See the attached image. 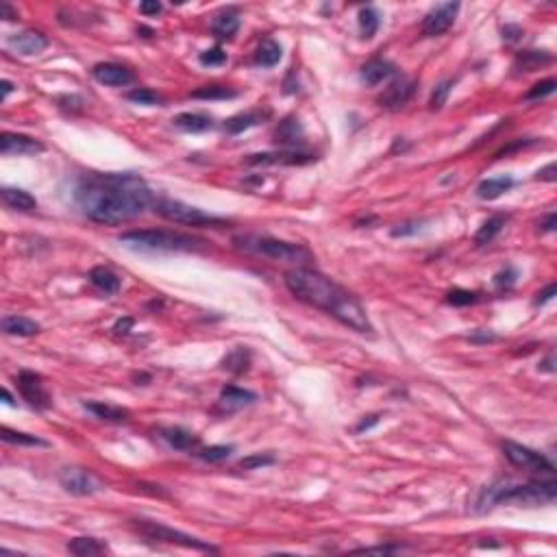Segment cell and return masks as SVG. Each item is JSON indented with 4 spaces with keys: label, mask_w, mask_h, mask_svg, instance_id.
I'll return each instance as SVG.
<instances>
[{
    "label": "cell",
    "mask_w": 557,
    "mask_h": 557,
    "mask_svg": "<svg viewBox=\"0 0 557 557\" xmlns=\"http://www.w3.org/2000/svg\"><path fill=\"white\" fill-rule=\"evenodd\" d=\"M76 209L98 225H122L153 205V192L140 175L133 172H90L72 190Z\"/></svg>",
    "instance_id": "cell-1"
},
{
    "label": "cell",
    "mask_w": 557,
    "mask_h": 557,
    "mask_svg": "<svg viewBox=\"0 0 557 557\" xmlns=\"http://www.w3.org/2000/svg\"><path fill=\"white\" fill-rule=\"evenodd\" d=\"M285 288H288L298 300L307 305L327 312L342 325L350 327L353 331L368 333L373 331L368 314L362 307V302L348 294L342 285H337L333 279L320 275L312 268H292L285 273Z\"/></svg>",
    "instance_id": "cell-2"
},
{
    "label": "cell",
    "mask_w": 557,
    "mask_h": 557,
    "mask_svg": "<svg viewBox=\"0 0 557 557\" xmlns=\"http://www.w3.org/2000/svg\"><path fill=\"white\" fill-rule=\"evenodd\" d=\"M557 497V483L549 481H529V483H514L510 479H499L490 485H485L475 501V512L485 514L499 505H525V508H540V505H551Z\"/></svg>",
    "instance_id": "cell-3"
},
{
    "label": "cell",
    "mask_w": 557,
    "mask_h": 557,
    "mask_svg": "<svg viewBox=\"0 0 557 557\" xmlns=\"http://www.w3.org/2000/svg\"><path fill=\"white\" fill-rule=\"evenodd\" d=\"M233 244L238 250L246 252V255L294 264L296 268H307V264L314 261V255H312L309 248L300 246V244H292V242H283L277 238H270V235H255V233L235 235Z\"/></svg>",
    "instance_id": "cell-4"
},
{
    "label": "cell",
    "mask_w": 557,
    "mask_h": 557,
    "mask_svg": "<svg viewBox=\"0 0 557 557\" xmlns=\"http://www.w3.org/2000/svg\"><path fill=\"white\" fill-rule=\"evenodd\" d=\"M120 242L135 246V248H148V250H198L205 246V240L192 238V235H185V233L161 231V229L127 231L120 235Z\"/></svg>",
    "instance_id": "cell-5"
},
{
    "label": "cell",
    "mask_w": 557,
    "mask_h": 557,
    "mask_svg": "<svg viewBox=\"0 0 557 557\" xmlns=\"http://www.w3.org/2000/svg\"><path fill=\"white\" fill-rule=\"evenodd\" d=\"M155 213H159L161 218L177 225H188V227H223L227 225V218L207 213L198 207L185 205L181 200H170V198H159L153 202Z\"/></svg>",
    "instance_id": "cell-6"
},
{
    "label": "cell",
    "mask_w": 557,
    "mask_h": 557,
    "mask_svg": "<svg viewBox=\"0 0 557 557\" xmlns=\"http://www.w3.org/2000/svg\"><path fill=\"white\" fill-rule=\"evenodd\" d=\"M133 527L142 538L150 540V542H166V544H179L185 549H194V551H205V553H218L216 547L202 542V540L177 531L168 525H161V522H153V520H133Z\"/></svg>",
    "instance_id": "cell-7"
},
{
    "label": "cell",
    "mask_w": 557,
    "mask_h": 557,
    "mask_svg": "<svg viewBox=\"0 0 557 557\" xmlns=\"http://www.w3.org/2000/svg\"><path fill=\"white\" fill-rule=\"evenodd\" d=\"M503 453L505 458H508L514 466L522 468V470H529V472H538V475H553L555 472V466L549 458H544L542 453H538L533 449H527L518 442H503Z\"/></svg>",
    "instance_id": "cell-8"
},
{
    "label": "cell",
    "mask_w": 557,
    "mask_h": 557,
    "mask_svg": "<svg viewBox=\"0 0 557 557\" xmlns=\"http://www.w3.org/2000/svg\"><path fill=\"white\" fill-rule=\"evenodd\" d=\"M18 390L22 398L40 412L53 407V396L46 390V383L40 375L31 373V370H22L18 375Z\"/></svg>",
    "instance_id": "cell-9"
},
{
    "label": "cell",
    "mask_w": 557,
    "mask_h": 557,
    "mask_svg": "<svg viewBox=\"0 0 557 557\" xmlns=\"http://www.w3.org/2000/svg\"><path fill=\"white\" fill-rule=\"evenodd\" d=\"M59 483L65 492L76 494V497H92L103 490V483H100L90 470H83V468H63L59 472Z\"/></svg>",
    "instance_id": "cell-10"
},
{
    "label": "cell",
    "mask_w": 557,
    "mask_h": 557,
    "mask_svg": "<svg viewBox=\"0 0 557 557\" xmlns=\"http://www.w3.org/2000/svg\"><path fill=\"white\" fill-rule=\"evenodd\" d=\"M460 11V3H442L437 5L435 9H431L425 20H423V33L427 38H437L446 33L453 22H455V15Z\"/></svg>",
    "instance_id": "cell-11"
},
{
    "label": "cell",
    "mask_w": 557,
    "mask_h": 557,
    "mask_svg": "<svg viewBox=\"0 0 557 557\" xmlns=\"http://www.w3.org/2000/svg\"><path fill=\"white\" fill-rule=\"evenodd\" d=\"M414 90H416V83L412 79L396 76L390 86L385 88V92L379 96V105L383 109L396 111V109H401V107H405L410 103V98L414 96Z\"/></svg>",
    "instance_id": "cell-12"
},
{
    "label": "cell",
    "mask_w": 557,
    "mask_h": 557,
    "mask_svg": "<svg viewBox=\"0 0 557 557\" xmlns=\"http://www.w3.org/2000/svg\"><path fill=\"white\" fill-rule=\"evenodd\" d=\"M316 161V155L312 153H302V150H279V153H259V155H250L246 159L248 166H305Z\"/></svg>",
    "instance_id": "cell-13"
},
{
    "label": "cell",
    "mask_w": 557,
    "mask_h": 557,
    "mask_svg": "<svg viewBox=\"0 0 557 557\" xmlns=\"http://www.w3.org/2000/svg\"><path fill=\"white\" fill-rule=\"evenodd\" d=\"M44 150V144L29 138V135H22V133H11V131H5L0 135V153L5 157L9 155H38Z\"/></svg>",
    "instance_id": "cell-14"
},
{
    "label": "cell",
    "mask_w": 557,
    "mask_h": 557,
    "mask_svg": "<svg viewBox=\"0 0 557 557\" xmlns=\"http://www.w3.org/2000/svg\"><path fill=\"white\" fill-rule=\"evenodd\" d=\"M7 46L13 50V53L33 57V55H40L42 50L48 48V38L40 31H22V33H13V35H9Z\"/></svg>",
    "instance_id": "cell-15"
},
{
    "label": "cell",
    "mask_w": 557,
    "mask_h": 557,
    "mask_svg": "<svg viewBox=\"0 0 557 557\" xmlns=\"http://www.w3.org/2000/svg\"><path fill=\"white\" fill-rule=\"evenodd\" d=\"M92 74L98 83H103V86H109V88H122L133 81V72L129 70V67H124L120 63H111V61L96 63Z\"/></svg>",
    "instance_id": "cell-16"
},
{
    "label": "cell",
    "mask_w": 557,
    "mask_h": 557,
    "mask_svg": "<svg viewBox=\"0 0 557 557\" xmlns=\"http://www.w3.org/2000/svg\"><path fill=\"white\" fill-rule=\"evenodd\" d=\"M394 74H396L394 63L385 61V59H370L368 63L362 65V72H360L362 83H366L368 88H375V86H379V83L392 79Z\"/></svg>",
    "instance_id": "cell-17"
},
{
    "label": "cell",
    "mask_w": 557,
    "mask_h": 557,
    "mask_svg": "<svg viewBox=\"0 0 557 557\" xmlns=\"http://www.w3.org/2000/svg\"><path fill=\"white\" fill-rule=\"evenodd\" d=\"M172 124L181 131H188V133H202V131H209L213 129V120L205 113H192V111H185V113H179L172 118Z\"/></svg>",
    "instance_id": "cell-18"
},
{
    "label": "cell",
    "mask_w": 557,
    "mask_h": 557,
    "mask_svg": "<svg viewBox=\"0 0 557 557\" xmlns=\"http://www.w3.org/2000/svg\"><path fill=\"white\" fill-rule=\"evenodd\" d=\"M161 440H166L172 449L177 451H192L198 446V435H194L192 431L183 429V427H168L161 429Z\"/></svg>",
    "instance_id": "cell-19"
},
{
    "label": "cell",
    "mask_w": 557,
    "mask_h": 557,
    "mask_svg": "<svg viewBox=\"0 0 557 557\" xmlns=\"http://www.w3.org/2000/svg\"><path fill=\"white\" fill-rule=\"evenodd\" d=\"M512 188H514L512 177H492V179H485L477 185V196L483 200H497L505 192H510Z\"/></svg>",
    "instance_id": "cell-20"
},
{
    "label": "cell",
    "mask_w": 557,
    "mask_h": 557,
    "mask_svg": "<svg viewBox=\"0 0 557 557\" xmlns=\"http://www.w3.org/2000/svg\"><path fill=\"white\" fill-rule=\"evenodd\" d=\"M0 196H3L5 205L15 211H33L38 207V200L26 190H20V188H3L0 190Z\"/></svg>",
    "instance_id": "cell-21"
},
{
    "label": "cell",
    "mask_w": 557,
    "mask_h": 557,
    "mask_svg": "<svg viewBox=\"0 0 557 557\" xmlns=\"http://www.w3.org/2000/svg\"><path fill=\"white\" fill-rule=\"evenodd\" d=\"M255 401H257V394L250 392V390H244V387L227 385L220 392V403L227 410H240V407H246V405H252Z\"/></svg>",
    "instance_id": "cell-22"
},
{
    "label": "cell",
    "mask_w": 557,
    "mask_h": 557,
    "mask_svg": "<svg viewBox=\"0 0 557 557\" xmlns=\"http://www.w3.org/2000/svg\"><path fill=\"white\" fill-rule=\"evenodd\" d=\"M90 281H92L94 288H98L100 292H105V294H115L118 290H120V277H118L113 270L107 268V266L92 268Z\"/></svg>",
    "instance_id": "cell-23"
},
{
    "label": "cell",
    "mask_w": 557,
    "mask_h": 557,
    "mask_svg": "<svg viewBox=\"0 0 557 557\" xmlns=\"http://www.w3.org/2000/svg\"><path fill=\"white\" fill-rule=\"evenodd\" d=\"M240 29V18L235 11H223L218 13L211 22V33L218 40H231Z\"/></svg>",
    "instance_id": "cell-24"
},
{
    "label": "cell",
    "mask_w": 557,
    "mask_h": 557,
    "mask_svg": "<svg viewBox=\"0 0 557 557\" xmlns=\"http://www.w3.org/2000/svg\"><path fill=\"white\" fill-rule=\"evenodd\" d=\"M86 410L92 412L96 418L107 420V423H124L131 418V412L118 405H107V403H86Z\"/></svg>",
    "instance_id": "cell-25"
},
{
    "label": "cell",
    "mask_w": 557,
    "mask_h": 557,
    "mask_svg": "<svg viewBox=\"0 0 557 557\" xmlns=\"http://www.w3.org/2000/svg\"><path fill=\"white\" fill-rule=\"evenodd\" d=\"M3 331H5L7 335H22V337H29V335L40 333V325L35 323V320L24 318V316H5V318H3Z\"/></svg>",
    "instance_id": "cell-26"
},
{
    "label": "cell",
    "mask_w": 557,
    "mask_h": 557,
    "mask_svg": "<svg viewBox=\"0 0 557 557\" xmlns=\"http://www.w3.org/2000/svg\"><path fill=\"white\" fill-rule=\"evenodd\" d=\"M505 223H508V216H503V213H497L492 218H487V220L479 227V231L475 233V244L477 246H485V244H490L497 235L503 231Z\"/></svg>",
    "instance_id": "cell-27"
},
{
    "label": "cell",
    "mask_w": 557,
    "mask_h": 557,
    "mask_svg": "<svg viewBox=\"0 0 557 557\" xmlns=\"http://www.w3.org/2000/svg\"><path fill=\"white\" fill-rule=\"evenodd\" d=\"M248 366H250V350L246 346H235L223 360V368L229 370L231 375H244Z\"/></svg>",
    "instance_id": "cell-28"
},
{
    "label": "cell",
    "mask_w": 557,
    "mask_h": 557,
    "mask_svg": "<svg viewBox=\"0 0 557 557\" xmlns=\"http://www.w3.org/2000/svg\"><path fill=\"white\" fill-rule=\"evenodd\" d=\"M67 551L79 557H92V555L107 553V544L98 542L96 538H74L72 542L67 544Z\"/></svg>",
    "instance_id": "cell-29"
},
{
    "label": "cell",
    "mask_w": 557,
    "mask_h": 557,
    "mask_svg": "<svg viewBox=\"0 0 557 557\" xmlns=\"http://www.w3.org/2000/svg\"><path fill=\"white\" fill-rule=\"evenodd\" d=\"M281 55H283V48L279 42L275 40H264L257 48V53H255V61L264 67H273L281 61Z\"/></svg>",
    "instance_id": "cell-30"
},
{
    "label": "cell",
    "mask_w": 557,
    "mask_h": 557,
    "mask_svg": "<svg viewBox=\"0 0 557 557\" xmlns=\"http://www.w3.org/2000/svg\"><path fill=\"white\" fill-rule=\"evenodd\" d=\"M300 138H302V127H300V122L296 120V118H285V120L275 131V140L285 144V146L300 142Z\"/></svg>",
    "instance_id": "cell-31"
},
{
    "label": "cell",
    "mask_w": 557,
    "mask_h": 557,
    "mask_svg": "<svg viewBox=\"0 0 557 557\" xmlns=\"http://www.w3.org/2000/svg\"><path fill=\"white\" fill-rule=\"evenodd\" d=\"M261 118H264V115H261L259 111L238 113V115L229 118L227 124H225V129H227V133H231V135H238V133H242V131H246V129H250V127H257V124L261 122Z\"/></svg>",
    "instance_id": "cell-32"
},
{
    "label": "cell",
    "mask_w": 557,
    "mask_h": 557,
    "mask_svg": "<svg viewBox=\"0 0 557 557\" xmlns=\"http://www.w3.org/2000/svg\"><path fill=\"white\" fill-rule=\"evenodd\" d=\"M551 61H553V57H551V53H547V50H527V53H522L518 57L516 65L522 67L525 72H533V70H538V67H542Z\"/></svg>",
    "instance_id": "cell-33"
},
{
    "label": "cell",
    "mask_w": 557,
    "mask_h": 557,
    "mask_svg": "<svg viewBox=\"0 0 557 557\" xmlns=\"http://www.w3.org/2000/svg\"><path fill=\"white\" fill-rule=\"evenodd\" d=\"M0 437H3V442H7V444H18V446H48V442L40 440V437L29 435V433H20V431H11L9 427L0 429Z\"/></svg>",
    "instance_id": "cell-34"
},
{
    "label": "cell",
    "mask_w": 557,
    "mask_h": 557,
    "mask_svg": "<svg viewBox=\"0 0 557 557\" xmlns=\"http://www.w3.org/2000/svg\"><path fill=\"white\" fill-rule=\"evenodd\" d=\"M235 96H238V92L227 86H202L192 92V98H198V100H227Z\"/></svg>",
    "instance_id": "cell-35"
},
{
    "label": "cell",
    "mask_w": 557,
    "mask_h": 557,
    "mask_svg": "<svg viewBox=\"0 0 557 557\" xmlns=\"http://www.w3.org/2000/svg\"><path fill=\"white\" fill-rule=\"evenodd\" d=\"M379 29V13L377 9L373 7H362L360 9V31H362V38L364 40H370L377 33Z\"/></svg>",
    "instance_id": "cell-36"
},
{
    "label": "cell",
    "mask_w": 557,
    "mask_h": 557,
    "mask_svg": "<svg viewBox=\"0 0 557 557\" xmlns=\"http://www.w3.org/2000/svg\"><path fill=\"white\" fill-rule=\"evenodd\" d=\"M231 453H233V446L216 444V446H207V449L198 451V458H200L202 462H209V464H213V462H223V460H227Z\"/></svg>",
    "instance_id": "cell-37"
},
{
    "label": "cell",
    "mask_w": 557,
    "mask_h": 557,
    "mask_svg": "<svg viewBox=\"0 0 557 557\" xmlns=\"http://www.w3.org/2000/svg\"><path fill=\"white\" fill-rule=\"evenodd\" d=\"M275 462H277L275 455H270V453H252V455H248V458L240 460V468L255 470V468H264V466H273Z\"/></svg>",
    "instance_id": "cell-38"
},
{
    "label": "cell",
    "mask_w": 557,
    "mask_h": 557,
    "mask_svg": "<svg viewBox=\"0 0 557 557\" xmlns=\"http://www.w3.org/2000/svg\"><path fill=\"white\" fill-rule=\"evenodd\" d=\"M127 98L131 100V103H138V105H159L161 103V96L153 90H148V88H138V90H133L127 94Z\"/></svg>",
    "instance_id": "cell-39"
},
{
    "label": "cell",
    "mask_w": 557,
    "mask_h": 557,
    "mask_svg": "<svg viewBox=\"0 0 557 557\" xmlns=\"http://www.w3.org/2000/svg\"><path fill=\"white\" fill-rule=\"evenodd\" d=\"M555 88H557L555 79H544V81L535 83V86L525 94V100H540V98H547V96H551V94L555 92Z\"/></svg>",
    "instance_id": "cell-40"
},
{
    "label": "cell",
    "mask_w": 557,
    "mask_h": 557,
    "mask_svg": "<svg viewBox=\"0 0 557 557\" xmlns=\"http://www.w3.org/2000/svg\"><path fill=\"white\" fill-rule=\"evenodd\" d=\"M446 302L455 307H466V305H472V302H477V294L470 290H453L446 294Z\"/></svg>",
    "instance_id": "cell-41"
},
{
    "label": "cell",
    "mask_w": 557,
    "mask_h": 557,
    "mask_svg": "<svg viewBox=\"0 0 557 557\" xmlns=\"http://www.w3.org/2000/svg\"><path fill=\"white\" fill-rule=\"evenodd\" d=\"M451 88H453V81H442L440 86L433 90L431 100H429V107L431 109H442V105L446 103V98L451 94Z\"/></svg>",
    "instance_id": "cell-42"
},
{
    "label": "cell",
    "mask_w": 557,
    "mask_h": 557,
    "mask_svg": "<svg viewBox=\"0 0 557 557\" xmlns=\"http://www.w3.org/2000/svg\"><path fill=\"white\" fill-rule=\"evenodd\" d=\"M198 61L202 65H223L227 61V53L223 48H209V50H202V53L198 55Z\"/></svg>",
    "instance_id": "cell-43"
},
{
    "label": "cell",
    "mask_w": 557,
    "mask_h": 557,
    "mask_svg": "<svg viewBox=\"0 0 557 557\" xmlns=\"http://www.w3.org/2000/svg\"><path fill=\"white\" fill-rule=\"evenodd\" d=\"M418 231H420V223L418 220H410V223H403L396 229H392V235H394V238H407V235H416Z\"/></svg>",
    "instance_id": "cell-44"
},
{
    "label": "cell",
    "mask_w": 557,
    "mask_h": 557,
    "mask_svg": "<svg viewBox=\"0 0 557 557\" xmlns=\"http://www.w3.org/2000/svg\"><path fill=\"white\" fill-rule=\"evenodd\" d=\"M514 281H516V270L514 268L503 270V273H499L494 277V285H497V288H510V285H514Z\"/></svg>",
    "instance_id": "cell-45"
},
{
    "label": "cell",
    "mask_w": 557,
    "mask_h": 557,
    "mask_svg": "<svg viewBox=\"0 0 557 557\" xmlns=\"http://www.w3.org/2000/svg\"><path fill=\"white\" fill-rule=\"evenodd\" d=\"M470 342H475V344H487V342H497L499 340V335L490 333V331H475L470 337H468Z\"/></svg>",
    "instance_id": "cell-46"
},
{
    "label": "cell",
    "mask_w": 557,
    "mask_h": 557,
    "mask_svg": "<svg viewBox=\"0 0 557 557\" xmlns=\"http://www.w3.org/2000/svg\"><path fill=\"white\" fill-rule=\"evenodd\" d=\"M379 423V416L377 414H373V416H364L360 423L355 425V433H364V431H368V429H373L375 425Z\"/></svg>",
    "instance_id": "cell-47"
},
{
    "label": "cell",
    "mask_w": 557,
    "mask_h": 557,
    "mask_svg": "<svg viewBox=\"0 0 557 557\" xmlns=\"http://www.w3.org/2000/svg\"><path fill=\"white\" fill-rule=\"evenodd\" d=\"M161 3H157V0H144V3L140 5V11L144 13V15H157V13H161Z\"/></svg>",
    "instance_id": "cell-48"
},
{
    "label": "cell",
    "mask_w": 557,
    "mask_h": 557,
    "mask_svg": "<svg viewBox=\"0 0 557 557\" xmlns=\"http://www.w3.org/2000/svg\"><path fill=\"white\" fill-rule=\"evenodd\" d=\"M520 35H522V29L516 24H508L503 29V40H508V42H518Z\"/></svg>",
    "instance_id": "cell-49"
},
{
    "label": "cell",
    "mask_w": 557,
    "mask_h": 557,
    "mask_svg": "<svg viewBox=\"0 0 557 557\" xmlns=\"http://www.w3.org/2000/svg\"><path fill=\"white\" fill-rule=\"evenodd\" d=\"M403 547H364V549H357L355 553H401Z\"/></svg>",
    "instance_id": "cell-50"
},
{
    "label": "cell",
    "mask_w": 557,
    "mask_h": 557,
    "mask_svg": "<svg viewBox=\"0 0 557 557\" xmlns=\"http://www.w3.org/2000/svg\"><path fill=\"white\" fill-rule=\"evenodd\" d=\"M555 292H557V288H555L553 283H551V285H547V288L538 294V298H535V305H544V302H549V300L555 296Z\"/></svg>",
    "instance_id": "cell-51"
},
{
    "label": "cell",
    "mask_w": 557,
    "mask_h": 557,
    "mask_svg": "<svg viewBox=\"0 0 557 557\" xmlns=\"http://www.w3.org/2000/svg\"><path fill=\"white\" fill-rule=\"evenodd\" d=\"M535 179H540V181H555V163H549L547 168H542V170H538Z\"/></svg>",
    "instance_id": "cell-52"
},
{
    "label": "cell",
    "mask_w": 557,
    "mask_h": 557,
    "mask_svg": "<svg viewBox=\"0 0 557 557\" xmlns=\"http://www.w3.org/2000/svg\"><path fill=\"white\" fill-rule=\"evenodd\" d=\"M0 18H5V20H15V18H18V11H13L11 5L3 3V5H0Z\"/></svg>",
    "instance_id": "cell-53"
},
{
    "label": "cell",
    "mask_w": 557,
    "mask_h": 557,
    "mask_svg": "<svg viewBox=\"0 0 557 557\" xmlns=\"http://www.w3.org/2000/svg\"><path fill=\"white\" fill-rule=\"evenodd\" d=\"M555 225H557V216H555V213H549V216L544 218V220L540 223V229L549 233V231H555Z\"/></svg>",
    "instance_id": "cell-54"
},
{
    "label": "cell",
    "mask_w": 557,
    "mask_h": 557,
    "mask_svg": "<svg viewBox=\"0 0 557 557\" xmlns=\"http://www.w3.org/2000/svg\"><path fill=\"white\" fill-rule=\"evenodd\" d=\"M133 327V318H124L115 323V333H129V329Z\"/></svg>",
    "instance_id": "cell-55"
},
{
    "label": "cell",
    "mask_w": 557,
    "mask_h": 557,
    "mask_svg": "<svg viewBox=\"0 0 557 557\" xmlns=\"http://www.w3.org/2000/svg\"><path fill=\"white\" fill-rule=\"evenodd\" d=\"M540 370H547V373H555V368H553V355H549L547 362L540 364Z\"/></svg>",
    "instance_id": "cell-56"
},
{
    "label": "cell",
    "mask_w": 557,
    "mask_h": 557,
    "mask_svg": "<svg viewBox=\"0 0 557 557\" xmlns=\"http://www.w3.org/2000/svg\"><path fill=\"white\" fill-rule=\"evenodd\" d=\"M13 90V83L11 81H3V98H7Z\"/></svg>",
    "instance_id": "cell-57"
},
{
    "label": "cell",
    "mask_w": 557,
    "mask_h": 557,
    "mask_svg": "<svg viewBox=\"0 0 557 557\" xmlns=\"http://www.w3.org/2000/svg\"><path fill=\"white\" fill-rule=\"evenodd\" d=\"M0 394H3V403H5V405H13V398H11V394H9L7 387H3V392H0Z\"/></svg>",
    "instance_id": "cell-58"
}]
</instances>
